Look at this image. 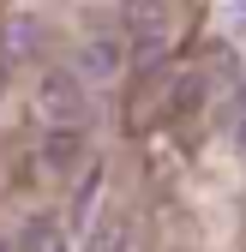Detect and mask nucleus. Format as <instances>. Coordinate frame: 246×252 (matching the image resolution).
Wrapping results in <instances>:
<instances>
[{"label": "nucleus", "instance_id": "1", "mask_svg": "<svg viewBox=\"0 0 246 252\" xmlns=\"http://www.w3.org/2000/svg\"><path fill=\"white\" fill-rule=\"evenodd\" d=\"M36 108H42L54 126H78V120H84V108H90V96H84V78H78L72 66H54V72H42V84H36Z\"/></svg>", "mask_w": 246, "mask_h": 252}, {"label": "nucleus", "instance_id": "2", "mask_svg": "<svg viewBox=\"0 0 246 252\" xmlns=\"http://www.w3.org/2000/svg\"><path fill=\"white\" fill-rule=\"evenodd\" d=\"M120 60H126V42H114V36H90V42L78 48V78H114Z\"/></svg>", "mask_w": 246, "mask_h": 252}, {"label": "nucleus", "instance_id": "3", "mask_svg": "<svg viewBox=\"0 0 246 252\" xmlns=\"http://www.w3.org/2000/svg\"><path fill=\"white\" fill-rule=\"evenodd\" d=\"M0 48H6V60H36L42 48V18H6V36H0Z\"/></svg>", "mask_w": 246, "mask_h": 252}, {"label": "nucleus", "instance_id": "4", "mask_svg": "<svg viewBox=\"0 0 246 252\" xmlns=\"http://www.w3.org/2000/svg\"><path fill=\"white\" fill-rule=\"evenodd\" d=\"M78 156H84V138L66 132V126H54V132H48V168H72Z\"/></svg>", "mask_w": 246, "mask_h": 252}, {"label": "nucleus", "instance_id": "5", "mask_svg": "<svg viewBox=\"0 0 246 252\" xmlns=\"http://www.w3.org/2000/svg\"><path fill=\"white\" fill-rule=\"evenodd\" d=\"M240 150H246V120H240Z\"/></svg>", "mask_w": 246, "mask_h": 252}]
</instances>
